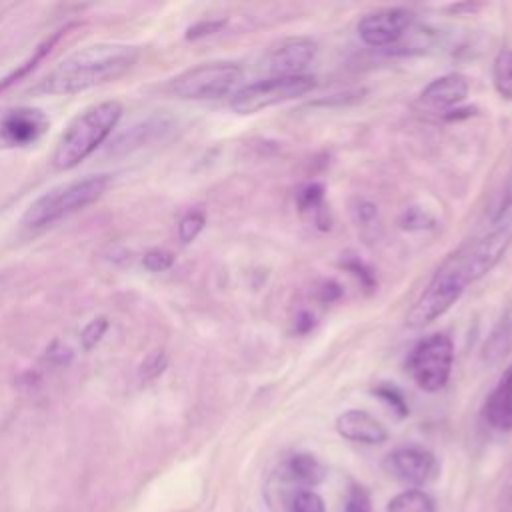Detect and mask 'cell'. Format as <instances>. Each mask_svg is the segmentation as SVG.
I'll list each match as a JSON object with an SVG mask.
<instances>
[{
    "mask_svg": "<svg viewBox=\"0 0 512 512\" xmlns=\"http://www.w3.org/2000/svg\"><path fill=\"white\" fill-rule=\"evenodd\" d=\"M140 58V50L120 42L84 46L60 60L34 88V94H78L124 76Z\"/></svg>",
    "mask_w": 512,
    "mask_h": 512,
    "instance_id": "1",
    "label": "cell"
},
{
    "mask_svg": "<svg viewBox=\"0 0 512 512\" xmlns=\"http://www.w3.org/2000/svg\"><path fill=\"white\" fill-rule=\"evenodd\" d=\"M120 116L122 104L116 100H104L80 112L60 134L52 152V166L62 172L76 168L112 134Z\"/></svg>",
    "mask_w": 512,
    "mask_h": 512,
    "instance_id": "2",
    "label": "cell"
},
{
    "mask_svg": "<svg viewBox=\"0 0 512 512\" xmlns=\"http://www.w3.org/2000/svg\"><path fill=\"white\" fill-rule=\"evenodd\" d=\"M110 174H90L64 184H58L38 196L22 214V224L28 228L52 226L92 202H96L110 186Z\"/></svg>",
    "mask_w": 512,
    "mask_h": 512,
    "instance_id": "3",
    "label": "cell"
},
{
    "mask_svg": "<svg viewBox=\"0 0 512 512\" xmlns=\"http://www.w3.org/2000/svg\"><path fill=\"white\" fill-rule=\"evenodd\" d=\"M470 282L472 280L466 264V246H460L432 274L430 282L410 308L406 324L410 328H424L426 324L434 322L436 318L446 314L452 304H456V300L462 296Z\"/></svg>",
    "mask_w": 512,
    "mask_h": 512,
    "instance_id": "4",
    "label": "cell"
},
{
    "mask_svg": "<svg viewBox=\"0 0 512 512\" xmlns=\"http://www.w3.org/2000/svg\"><path fill=\"white\" fill-rule=\"evenodd\" d=\"M314 76H268L238 88L230 98V108L236 114H256L270 106L294 100L314 88Z\"/></svg>",
    "mask_w": 512,
    "mask_h": 512,
    "instance_id": "5",
    "label": "cell"
},
{
    "mask_svg": "<svg viewBox=\"0 0 512 512\" xmlns=\"http://www.w3.org/2000/svg\"><path fill=\"white\" fill-rule=\"evenodd\" d=\"M242 80V68L234 62H206L178 74L170 92L182 100H218L230 94Z\"/></svg>",
    "mask_w": 512,
    "mask_h": 512,
    "instance_id": "6",
    "label": "cell"
},
{
    "mask_svg": "<svg viewBox=\"0 0 512 512\" xmlns=\"http://www.w3.org/2000/svg\"><path fill=\"white\" fill-rule=\"evenodd\" d=\"M454 342L448 334L436 332L422 338L408 356V370L424 392L442 390L452 374Z\"/></svg>",
    "mask_w": 512,
    "mask_h": 512,
    "instance_id": "7",
    "label": "cell"
},
{
    "mask_svg": "<svg viewBox=\"0 0 512 512\" xmlns=\"http://www.w3.org/2000/svg\"><path fill=\"white\" fill-rule=\"evenodd\" d=\"M50 128V118L34 106H8L0 110V150L34 146Z\"/></svg>",
    "mask_w": 512,
    "mask_h": 512,
    "instance_id": "8",
    "label": "cell"
},
{
    "mask_svg": "<svg viewBox=\"0 0 512 512\" xmlns=\"http://www.w3.org/2000/svg\"><path fill=\"white\" fill-rule=\"evenodd\" d=\"M412 22L414 12L408 8H380L364 14L356 24V32L366 46L384 48L396 44L410 30Z\"/></svg>",
    "mask_w": 512,
    "mask_h": 512,
    "instance_id": "9",
    "label": "cell"
},
{
    "mask_svg": "<svg viewBox=\"0 0 512 512\" xmlns=\"http://www.w3.org/2000/svg\"><path fill=\"white\" fill-rule=\"evenodd\" d=\"M318 44L308 36H290L274 42L264 58V66L272 76H302L316 60Z\"/></svg>",
    "mask_w": 512,
    "mask_h": 512,
    "instance_id": "10",
    "label": "cell"
},
{
    "mask_svg": "<svg viewBox=\"0 0 512 512\" xmlns=\"http://www.w3.org/2000/svg\"><path fill=\"white\" fill-rule=\"evenodd\" d=\"M384 468L390 476L410 486H422L436 474V458L420 446H400L384 458Z\"/></svg>",
    "mask_w": 512,
    "mask_h": 512,
    "instance_id": "11",
    "label": "cell"
},
{
    "mask_svg": "<svg viewBox=\"0 0 512 512\" xmlns=\"http://www.w3.org/2000/svg\"><path fill=\"white\" fill-rule=\"evenodd\" d=\"M510 244H512V228L508 224H502L492 232H488L486 236L464 244L470 280L476 282L482 276H486L504 258Z\"/></svg>",
    "mask_w": 512,
    "mask_h": 512,
    "instance_id": "12",
    "label": "cell"
},
{
    "mask_svg": "<svg viewBox=\"0 0 512 512\" xmlns=\"http://www.w3.org/2000/svg\"><path fill=\"white\" fill-rule=\"evenodd\" d=\"M470 84L464 74L450 72L434 78L418 96V104L432 112H452L468 96Z\"/></svg>",
    "mask_w": 512,
    "mask_h": 512,
    "instance_id": "13",
    "label": "cell"
},
{
    "mask_svg": "<svg viewBox=\"0 0 512 512\" xmlns=\"http://www.w3.org/2000/svg\"><path fill=\"white\" fill-rule=\"evenodd\" d=\"M336 432L350 440V442H360V444H382L388 438L386 428L382 426L380 420H376L372 414L366 410H346L336 418Z\"/></svg>",
    "mask_w": 512,
    "mask_h": 512,
    "instance_id": "14",
    "label": "cell"
},
{
    "mask_svg": "<svg viewBox=\"0 0 512 512\" xmlns=\"http://www.w3.org/2000/svg\"><path fill=\"white\" fill-rule=\"evenodd\" d=\"M484 420L502 432L512 430V364L500 374L482 406Z\"/></svg>",
    "mask_w": 512,
    "mask_h": 512,
    "instance_id": "15",
    "label": "cell"
},
{
    "mask_svg": "<svg viewBox=\"0 0 512 512\" xmlns=\"http://www.w3.org/2000/svg\"><path fill=\"white\" fill-rule=\"evenodd\" d=\"M172 120L168 116H150L146 120H142L140 124H134L132 128H128V132L120 134L114 142H110V152L114 150H122V152H130L134 148H140L152 140L162 138L166 132L172 130Z\"/></svg>",
    "mask_w": 512,
    "mask_h": 512,
    "instance_id": "16",
    "label": "cell"
},
{
    "mask_svg": "<svg viewBox=\"0 0 512 512\" xmlns=\"http://www.w3.org/2000/svg\"><path fill=\"white\" fill-rule=\"evenodd\" d=\"M288 480L296 486H300L302 490L312 488L316 484H320L324 480V466L312 456V454H294L284 468Z\"/></svg>",
    "mask_w": 512,
    "mask_h": 512,
    "instance_id": "17",
    "label": "cell"
},
{
    "mask_svg": "<svg viewBox=\"0 0 512 512\" xmlns=\"http://www.w3.org/2000/svg\"><path fill=\"white\" fill-rule=\"evenodd\" d=\"M352 220L358 228V234L364 238V242L374 244L382 238V218L380 210L374 202L358 198L352 202Z\"/></svg>",
    "mask_w": 512,
    "mask_h": 512,
    "instance_id": "18",
    "label": "cell"
},
{
    "mask_svg": "<svg viewBox=\"0 0 512 512\" xmlns=\"http://www.w3.org/2000/svg\"><path fill=\"white\" fill-rule=\"evenodd\" d=\"M492 82L504 100H512V48H502L494 56Z\"/></svg>",
    "mask_w": 512,
    "mask_h": 512,
    "instance_id": "19",
    "label": "cell"
},
{
    "mask_svg": "<svg viewBox=\"0 0 512 512\" xmlns=\"http://www.w3.org/2000/svg\"><path fill=\"white\" fill-rule=\"evenodd\" d=\"M386 512H434V502L426 492L418 488H410L396 494L388 502Z\"/></svg>",
    "mask_w": 512,
    "mask_h": 512,
    "instance_id": "20",
    "label": "cell"
},
{
    "mask_svg": "<svg viewBox=\"0 0 512 512\" xmlns=\"http://www.w3.org/2000/svg\"><path fill=\"white\" fill-rule=\"evenodd\" d=\"M510 346H512V318L506 316V318H502V322L498 324V328L492 332L490 340L486 342L484 358L490 362H496L498 358H502L508 352Z\"/></svg>",
    "mask_w": 512,
    "mask_h": 512,
    "instance_id": "21",
    "label": "cell"
},
{
    "mask_svg": "<svg viewBox=\"0 0 512 512\" xmlns=\"http://www.w3.org/2000/svg\"><path fill=\"white\" fill-rule=\"evenodd\" d=\"M296 202H298L300 212L312 214L314 220L320 224V216L326 212V210H324V186H322V184H318V182L306 184V186L298 192Z\"/></svg>",
    "mask_w": 512,
    "mask_h": 512,
    "instance_id": "22",
    "label": "cell"
},
{
    "mask_svg": "<svg viewBox=\"0 0 512 512\" xmlns=\"http://www.w3.org/2000/svg\"><path fill=\"white\" fill-rule=\"evenodd\" d=\"M58 36H60V32H58L56 36L48 38L46 42H42V44L38 46V50H36V52H34V54H32V56H30V58H28V60H26V62H24V64L18 68V70H14L10 76L2 78V80H0V92H2V90H4L8 84H12L14 80H18V78L26 76V74H28V72H30V70H32V68H34V66H36V64H38L42 58H44V54H46V52H50V48L54 46V42L58 40Z\"/></svg>",
    "mask_w": 512,
    "mask_h": 512,
    "instance_id": "23",
    "label": "cell"
},
{
    "mask_svg": "<svg viewBox=\"0 0 512 512\" xmlns=\"http://www.w3.org/2000/svg\"><path fill=\"white\" fill-rule=\"evenodd\" d=\"M204 224H206L204 212H200V210L188 212V214L180 220V224H178V238H180L184 244L196 240V236L202 232Z\"/></svg>",
    "mask_w": 512,
    "mask_h": 512,
    "instance_id": "24",
    "label": "cell"
},
{
    "mask_svg": "<svg viewBox=\"0 0 512 512\" xmlns=\"http://www.w3.org/2000/svg\"><path fill=\"white\" fill-rule=\"evenodd\" d=\"M166 366H168V356H166V352H164V350H152V352L142 360L138 374H140L142 380H154V378H158V376L166 370Z\"/></svg>",
    "mask_w": 512,
    "mask_h": 512,
    "instance_id": "25",
    "label": "cell"
},
{
    "mask_svg": "<svg viewBox=\"0 0 512 512\" xmlns=\"http://www.w3.org/2000/svg\"><path fill=\"white\" fill-rule=\"evenodd\" d=\"M106 330H108V320H106L104 316H98V318L90 320V322L84 326L82 334H80L82 348H84V350H92V348L102 340V336H104Z\"/></svg>",
    "mask_w": 512,
    "mask_h": 512,
    "instance_id": "26",
    "label": "cell"
},
{
    "mask_svg": "<svg viewBox=\"0 0 512 512\" xmlns=\"http://www.w3.org/2000/svg\"><path fill=\"white\" fill-rule=\"evenodd\" d=\"M290 512H324V502L316 492L300 490L292 498Z\"/></svg>",
    "mask_w": 512,
    "mask_h": 512,
    "instance_id": "27",
    "label": "cell"
},
{
    "mask_svg": "<svg viewBox=\"0 0 512 512\" xmlns=\"http://www.w3.org/2000/svg\"><path fill=\"white\" fill-rule=\"evenodd\" d=\"M142 264L150 272H164L174 264V254L168 250H162V248H152L144 254Z\"/></svg>",
    "mask_w": 512,
    "mask_h": 512,
    "instance_id": "28",
    "label": "cell"
},
{
    "mask_svg": "<svg viewBox=\"0 0 512 512\" xmlns=\"http://www.w3.org/2000/svg\"><path fill=\"white\" fill-rule=\"evenodd\" d=\"M224 26H226V18H218V20H202V22H196L194 26H190V28H188L186 38H188V40L204 38V36H210V34L220 32Z\"/></svg>",
    "mask_w": 512,
    "mask_h": 512,
    "instance_id": "29",
    "label": "cell"
},
{
    "mask_svg": "<svg viewBox=\"0 0 512 512\" xmlns=\"http://www.w3.org/2000/svg\"><path fill=\"white\" fill-rule=\"evenodd\" d=\"M376 394L380 396V398H384L400 416L402 414H406V404H404V398L400 396V392L394 388V386H380L378 390H376Z\"/></svg>",
    "mask_w": 512,
    "mask_h": 512,
    "instance_id": "30",
    "label": "cell"
},
{
    "mask_svg": "<svg viewBox=\"0 0 512 512\" xmlns=\"http://www.w3.org/2000/svg\"><path fill=\"white\" fill-rule=\"evenodd\" d=\"M432 224V218H428L424 212H420L418 208H408L402 216V226L408 230H416V228H424Z\"/></svg>",
    "mask_w": 512,
    "mask_h": 512,
    "instance_id": "31",
    "label": "cell"
},
{
    "mask_svg": "<svg viewBox=\"0 0 512 512\" xmlns=\"http://www.w3.org/2000/svg\"><path fill=\"white\" fill-rule=\"evenodd\" d=\"M346 268L354 274V276H358L360 280H362V284H366V286H372V274L364 268V264L358 260V258H354V260H350V262H346Z\"/></svg>",
    "mask_w": 512,
    "mask_h": 512,
    "instance_id": "32",
    "label": "cell"
},
{
    "mask_svg": "<svg viewBox=\"0 0 512 512\" xmlns=\"http://www.w3.org/2000/svg\"><path fill=\"white\" fill-rule=\"evenodd\" d=\"M314 326V318L310 312H300V316L296 318V328L298 332H308Z\"/></svg>",
    "mask_w": 512,
    "mask_h": 512,
    "instance_id": "33",
    "label": "cell"
},
{
    "mask_svg": "<svg viewBox=\"0 0 512 512\" xmlns=\"http://www.w3.org/2000/svg\"><path fill=\"white\" fill-rule=\"evenodd\" d=\"M346 512H370V504L362 500H354L346 504Z\"/></svg>",
    "mask_w": 512,
    "mask_h": 512,
    "instance_id": "34",
    "label": "cell"
},
{
    "mask_svg": "<svg viewBox=\"0 0 512 512\" xmlns=\"http://www.w3.org/2000/svg\"><path fill=\"white\" fill-rule=\"evenodd\" d=\"M504 496H506V500H512V470H510V474L506 478V484H504Z\"/></svg>",
    "mask_w": 512,
    "mask_h": 512,
    "instance_id": "35",
    "label": "cell"
}]
</instances>
